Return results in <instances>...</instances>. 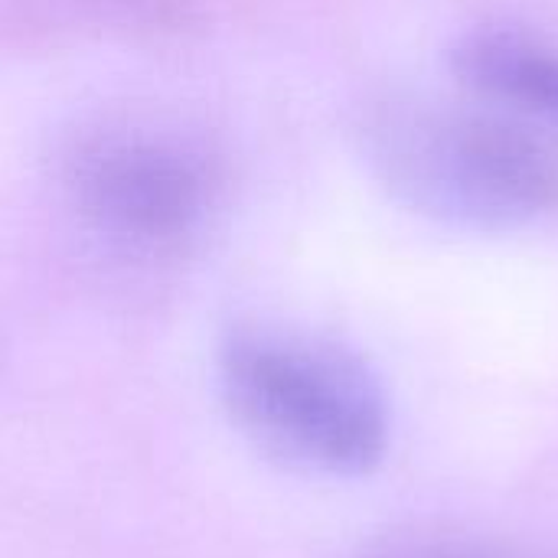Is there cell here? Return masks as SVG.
Returning <instances> with one entry per match:
<instances>
[{
  "label": "cell",
  "mask_w": 558,
  "mask_h": 558,
  "mask_svg": "<svg viewBox=\"0 0 558 558\" xmlns=\"http://www.w3.org/2000/svg\"><path fill=\"white\" fill-rule=\"evenodd\" d=\"M376 177L441 222L507 229L558 209V150L497 114L396 98L363 121Z\"/></svg>",
  "instance_id": "cell-2"
},
{
  "label": "cell",
  "mask_w": 558,
  "mask_h": 558,
  "mask_svg": "<svg viewBox=\"0 0 558 558\" xmlns=\"http://www.w3.org/2000/svg\"><path fill=\"white\" fill-rule=\"evenodd\" d=\"M451 62L477 92L558 121V49L517 33H474Z\"/></svg>",
  "instance_id": "cell-4"
},
{
  "label": "cell",
  "mask_w": 558,
  "mask_h": 558,
  "mask_svg": "<svg viewBox=\"0 0 558 558\" xmlns=\"http://www.w3.org/2000/svg\"><path fill=\"white\" fill-rule=\"evenodd\" d=\"M72 190L98 229L141 245H167L203 222L213 173L180 141L121 134L78 154Z\"/></svg>",
  "instance_id": "cell-3"
},
{
  "label": "cell",
  "mask_w": 558,
  "mask_h": 558,
  "mask_svg": "<svg viewBox=\"0 0 558 558\" xmlns=\"http://www.w3.org/2000/svg\"><path fill=\"white\" fill-rule=\"evenodd\" d=\"M232 418L268 454L317 474L360 477L389 451V405L350 350L278 327H242L219 350Z\"/></svg>",
  "instance_id": "cell-1"
}]
</instances>
